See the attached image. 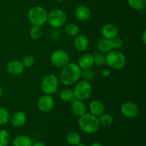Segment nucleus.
Wrapping results in <instances>:
<instances>
[{"instance_id": "f257e3e1", "label": "nucleus", "mask_w": 146, "mask_h": 146, "mask_svg": "<svg viewBox=\"0 0 146 146\" xmlns=\"http://www.w3.org/2000/svg\"><path fill=\"white\" fill-rule=\"evenodd\" d=\"M81 71L76 63L69 62L61 68L60 74V81L65 86H71L78 82L81 78Z\"/></svg>"}, {"instance_id": "f03ea898", "label": "nucleus", "mask_w": 146, "mask_h": 146, "mask_svg": "<svg viewBox=\"0 0 146 146\" xmlns=\"http://www.w3.org/2000/svg\"><path fill=\"white\" fill-rule=\"evenodd\" d=\"M78 125L81 131L86 134L94 133L100 126L98 117L87 113L79 117Z\"/></svg>"}, {"instance_id": "7ed1b4c3", "label": "nucleus", "mask_w": 146, "mask_h": 146, "mask_svg": "<svg viewBox=\"0 0 146 146\" xmlns=\"http://www.w3.org/2000/svg\"><path fill=\"white\" fill-rule=\"evenodd\" d=\"M126 56L119 50L112 49L106 55V64L113 70H121L126 64Z\"/></svg>"}, {"instance_id": "20e7f679", "label": "nucleus", "mask_w": 146, "mask_h": 146, "mask_svg": "<svg viewBox=\"0 0 146 146\" xmlns=\"http://www.w3.org/2000/svg\"><path fill=\"white\" fill-rule=\"evenodd\" d=\"M48 12L46 10L40 6L31 7L28 12V19L32 26L42 27L47 23Z\"/></svg>"}, {"instance_id": "39448f33", "label": "nucleus", "mask_w": 146, "mask_h": 146, "mask_svg": "<svg viewBox=\"0 0 146 146\" xmlns=\"http://www.w3.org/2000/svg\"><path fill=\"white\" fill-rule=\"evenodd\" d=\"M74 85L75 86L73 89V91L76 99L84 101L91 97L93 88L90 82L81 80L76 83Z\"/></svg>"}, {"instance_id": "423d86ee", "label": "nucleus", "mask_w": 146, "mask_h": 146, "mask_svg": "<svg viewBox=\"0 0 146 146\" xmlns=\"http://www.w3.org/2000/svg\"><path fill=\"white\" fill-rule=\"evenodd\" d=\"M66 14L60 9H54L48 13L47 22L54 29H59L64 27L66 22Z\"/></svg>"}, {"instance_id": "0eeeda50", "label": "nucleus", "mask_w": 146, "mask_h": 146, "mask_svg": "<svg viewBox=\"0 0 146 146\" xmlns=\"http://www.w3.org/2000/svg\"><path fill=\"white\" fill-rule=\"evenodd\" d=\"M58 78L54 74L46 75L41 82V89L44 94L53 95L58 88Z\"/></svg>"}, {"instance_id": "6e6552de", "label": "nucleus", "mask_w": 146, "mask_h": 146, "mask_svg": "<svg viewBox=\"0 0 146 146\" xmlns=\"http://www.w3.org/2000/svg\"><path fill=\"white\" fill-rule=\"evenodd\" d=\"M50 61L54 66L61 68L70 62V57L65 50L58 49L52 53Z\"/></svg>"}, {"instance_id": "1a4fd4ad", "label": "nucleus", "mask_w": 146, "mask_h": 146, "mask_svg": "<svg viewBox=\"0 0 146 146\" xmlns=\"http://www.w3.org/2000/svg\"><path fill=\"white\" fill-rule=\"evenodd\" d=\"M120 111H121V113L124 117L129 119L135 118L139 115L140 113L139 107L135 103L131 102V101L123 103L121 105Z\"/></svg>"}, {"instance_id": "9d476101", "label": "nucleus", "mask_w": 146, "mask_h": 146, "mask_svg": "<svg viewBox=\"0 0 146 146\" xmlns=\"http://www.w3.org/2000/svg\"><path fill=\"white\" fill-rule=\"evenodd\" d=\"M55 105V101L51 95H44L41 96L38 100L37 106L38 110L42 113H48L54 108Z\"/></svg>"}, {"instance_id": "9b49d317", "label": "nucleus", "mask_w": 146, "mask_h": 146, "mask_svg": "<svg viewBox=\"0 0 146 146\" xmlns=\"http://www.w3.org/2000/svg\"><path fill=\"white\" fill-rule=\"evenodd\" d=\"M25 67L19 60H12L7 65V71L11 76H19L23 74Z\"/></svg>"}, {"instance_id": "f8f14e48", "label": "nucleus", "mask_w": 146, "mask_h": 146, "mask_svg": "<svg viewBox=\"0 0 146 146\" xmlns=\"http://www.w3.org/2000/svg\"><path fill=\"white\" fill-rule=\"evenodd\" d=\"M119 30L118 27L113 24H107L101 29V34L103 38L111 40L112 38L118 36Z\"/></svg>"}, {"instance_id": "ddd939ff", "label": "nucleus", "mask_w": 146, "mask_h": 146, "mask_svg": "<svg viewBox=\"0 0 146 146\" xmlns=\"http://www.w3.org/2000/svg\"><path fill=\"white\" fill-rule=\"evenodd\" d=\"M74 44L77 51L84 52L86 51L89 47V41L85 35L79 34L76 36L74 38Z\"/></svg>"}, {"instance_id": "4468645a", "label": "nucleus", "mask_w": 146, "mask_h": 146, "mask_svg": "<svg viewBox=\"0 0 146 146\" xmlns=\"http://www.w3.org/2000/svg\"><path fill=\"white\" fill-rule=\"evenodd\" d=\"M10 121L13 126L16 128H21L27 123V116L23 111H17L11 115V117H10Z\"/></svg>"}, {"instance_id": "2eb2a0df", "label": "nucleus", "mask_w": 146, "mask_h": 146, "mask_svg": "<svg viewBox=\"0 0 146 146\" xmlns=\"http://www.w3.org/2000/svg\"><path fill=\"white\" fill-rule=\"evenodd\" d=\"M89 111L90 113L98 118L105 113V106L99 100H94L89 104Z\"/></svg>"}, {"instance_id": "dca6fc26", "label": "nucleus", "mask_w": 146, "mask_h": 146, "mask_svg": "<svg viewBox=\"0 0 146 146\" xmlns=\"http://www.w3.org/2000/svg\"><path fill=\"white\" fill-rule=\"evenodd\" d=\"M71 103V111H72L73 113L75 115L80 117L86 113V104H84L83 101H80V100L74 98Z\"/></svg>"}, {"instance_id": "f3484780", "label": "nucleus", "mask_w": 146, "mask_h": 146, "mask_svg": "<svg viewBox=\"0 0 146 146\" xmlns=\"http://www.w3.org/2000/svg\"><path fill=\"white\" fill-rule=\"evenodd\" d=\"M74 15L77 19L80 21H87L91 17V12L88 7L81 5L77 7L74 10Z\"/></svg>"}, {"instance_id": "a211bd4d", "label": "nucleus", "mask_w": 146, "mask_h": 146, "mask_svg": "<svg viewBox=\"0 0 146 146\" xmlns=\"http://www.w3.org/2000/svg\"><path fill=\"white\" fill-rule=\"evenodd\" d=\"M77 64L81 70L92 68V67L94 66V56L90 54H84L79 58Z\"/></svg>"}, {"instance_id": "6ab92c4d", "label": "nucleus", "mask_w": 146, "mask_h": 146, "mask_svg": "<svg viewBox=\"0 0 146 146\" xmlns=\"http://www.w3.org/2000/svg\"><path fill=\"white\" fill-rule=\"evenodd\" d=\"M97 48H98V50L100 51V53L107 54L113 49L111 40L105 38H100L97 42Z\"/></svg>"}, {"instance_id": "aec40b11", "label": "nucleus", "mask_w": 146, "mask_h": 146, "mask_svg": "<svg viewBox=\"0 0 146 146\" xmlns=\"http://www.w3.org/2000/svg\"><path fill=\"white\" fill-rule=\"evenodd\" d=\"M32 144V140L25 135H18L13 141V146H31Z\"/></svg>"}, {"instance_id": "412c9836", "label": "nucleus", "mask_w": 146, "mask_h": 146, "mask_svg": "<svg viewBox=\"0 0 146 146\" xmlns=\"http://www.w3.org/2000/svg\"><path fill=\"white\" fill-rule=\"evenodd\" d=\"M59 98L64 102L71 103L75 98L74 91L71 88H64L59 94Z\"/></svg>"}, {"instance_id": "4be33fe9", "label": "nucleus", "mask_w": 146, "mask_h": 146, "mask_svg": "<svg viewBox=\"0 0 146 146\" xmlns=\"http://www.w3.org/2000/svg\"><path fill=\"white\" fill-rule=\"evenodd\" d=\"M66 141L70 145L76 146L81 143V138L78 133L72 131V132H70L67 134Z\"/></svg>"}, {"instance_id": "5701e85b", "label": "nucleus", "mask_w": 146, "mask_h": 146, "mask_svg": "<svg viewBox=\"0 0 146 146\" xmlns=\"http://www.w3.org/2000/svg\"><path fill=\"white\" fill-rule=\"evenodd\" d=\"M100 125L103 127H109L113 123V118L111 115L108 113H105L98 117Z\"/></svg>"}, {"instance_id": "b1692460", "label": "nucleus", "mask_w": 146, "mask_h": 146, "mask_svg": "<svg viewBox=\"0 0 146 146\" xmlns=\"http://www.w3.org/2000/svg\"><path fill=\"white\" fill-rule=\"evenodd\" d=\"M64 30H65V32L66 33V34H68L70 36L75 37L76 36L79 34L80 33V29L78 26L76 25V24H74V23L67 24L65 26Z\"/></svg>"}, {"instance_id": "393cba45", "label": "nucleus", "mask_w": 146, "mask_h": 146, "mask_svg": "<svg viewBox=\"0 0 146 146\" xmlns=\"http://www.w3.org/2000/svg\"><path fill=\"white\" fill-rule=\"evenodd\" d=\"M128 4L133 9L141 11L145 9L146 0H128Z\"/></svg>"}, {"instance_id": "a878e982", "label": "nucleus", "mask_w": 146, "mask_h": 146, "mask_svg": "<svg viewBox=\"0 0 146 146\" xmlns=\"http://www.w3.org/2000/svg\"><path fill=\"white\" fill-rule=\"evenodd\" d=\"M43 34V30L41 27L32 26L29 29V36L32 39L37 40L41 37Z\"/></svg>"}, {"instance_id": "bb28decb", "label": "nucleus", "mask_w": 146, "mask_h": 146, "mask_svg": "<svg viewBox=\"0 0 146 146\" xmlns=\"http://www.w3.org/2000/svg\"><path fill=\"white\" fill-rule=\"evenodd\" d=\"M96 77V73L92 68H88V69H84L81 71V78H83V80L90 82L93 81Z\"/></svg>"}, {"instance_id": "cd10ccee", "label": "nucleus", "mask_w": 146, "mask_h": 146, "mask_svg": "<svg viewBox=\"0 0 146 146\" xmlns=\"http://www.w3.org/2000/svg\"><path fill=\"white\" fill-rule=\"evenodd\" d=\"M10 114L7 108L0 106V125H5L9 121Z\"/></svg>"}, {"instance_id": "c85d7f7f", "label": "nucleus", "mask_w": 146, "mask_h": 146, "mask_svg": "<svg viewBox=\"0 0 146 146\" xmlns=\"http://www.w3.org/2000/svg\"><path fill=\"white\" fill-rule=\"evenodd\" d=\"M10 135L6 130H0V146H7L9 143Z\"/></svg>"}, {"instance_id": "c756f323", "label": "nucleus", "mask_w": 146, "mask_h": 146, "mask_svg": "<svg viewBox=\"0 0 146 146\" xmlns=\"http://www.w3.org/2000/svg\"><path fill=\"white\" fill-rule=\"evenodd\" d=\"M94 56V65L97 66H103L106 65V56L102 53H98Z\"/></svg>"}, {"instance_id": "7c9ffc66", "label": "nucleus", "mask_w": 146, "mask_h": 146, "mask_svg": "<svg viewBox=\"0 0 146 146\" xmlns=\"http://www.w3.org/2000/svg\"><path fill=\"white\" fill-rule=\"evenodd\" d=\"M111 46H112V48L113 49L115 50H119L124 45V41L123 39L121 37L118 36L115 37V38H112L111 40Z\"/></svg>"}, {"instance_id": "2f4dec72", "label": "nucleus", "mask_w": 146, "mask_h": 146, "mask_svg": "<svg viewBox=\"0 0 146 146\" xmlns=\"http://www.w3.org/2000/svg\"><path fill=\"white\" fill-rule=\"evenodd\" d=\"M21 62L25 68H31L34 66V63H35V59L32 56L27 55L23 58Z\"/></svg>"}, {"instance_id": "473e14b6", "label": "nucleus", "mask_w": 146, "mask_h": 146, "mask_svg": "<svg viewBox=\"0 0 146 146\" xmlns=\"http://www.w3.org/2000/svg\"><path fill=\"white\" fill-rule=\"evenodd\" d=\"M111 70L108 69V68H105V69L103 70L102 72H101V74H102V76L104 77L109 76L111 75Z\"/></svg>"}, {"instance_id": "72a5a7b5", "label": "nucleus", "mask_w": 146, "mask_h": 146, "mask_svg": "<svg viewBox=\"0 0 146 146\" xmlns=\"http://www.w3.org/2000/svg\"><path fill=\"white\" fill-rule=\"evenodd\" d=\"M141 38H142V41L144 45L146 44V30H144L143 32L142 35H141Z\"/></svg>"}, {"instance_id": "f704fd0d", "label": "nucleus", "mask_w": 146, "mask_h": 146, "mask_svg": "<svg viewBox=\"0 0 146 146\" xmlns=\"http://www.w3.org/2000/svg\"><path fill=\"white\" fill-rule=\"evenodd\" d=\"M31 146H46V145L43 142H36L35 143H33Z\"/></svg>"}, {"instance_id": "c9c22d12", "label": "nucleus", "mask_w": 146, "mask_h": 146, "mask_svg": "<svg viewBox=\"0 0 146 146\" xmlns=\"http://www.w3.org/2000/svg\"><path fill=\"white\" fill-rule=\"evenodd\" d=\"M91 146H102L101 143H99L98 142H95V143H93L92 144H91Z\"/></svg>"}, {"instance_id": "e433bc0d", "label": "nucleus", "mask_w": 146, "mask_h": 146, "mask_svg": "<svg viewBox=\"0 0 146 146\" xmlns=\"http://www.w3.org/2000/svg\"><path fill=\"white\" fill-rule=\"evenodd\" d=\"M2 96H3V90H2V88H1V87L0 86V99L1 98Z\"/></svg>"}, {"instance_id": "4c0bfd02", "label": "nucleus", "mask_w": 146, "mask_h": 146, "mask_svg": "<svg viewBox=\"0 0 146 146\" xmlns=\"http://www.w3.org/2000/svg\"><path fill=\"white\" fill-rule=\"evenodd\" d=\"M76 146H86V145H84V144H78V145H76Z\"/></svg>"}, {"instance_id": "58836bf2", "label": "nucleus", "mask_w": 146, "mask_h": 146, "mask_svg": "<svg viewBox=\"0 0 146 146\" xmlns=\"http://www.w3.org/2000/svg\"><path fill=\"white\" fill-rule=\"evenodd\" d=\"M56 1H58V2H63V1H64L65 0H56Z\"/></svg>"}]
</instances>
